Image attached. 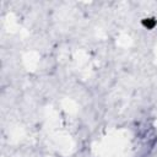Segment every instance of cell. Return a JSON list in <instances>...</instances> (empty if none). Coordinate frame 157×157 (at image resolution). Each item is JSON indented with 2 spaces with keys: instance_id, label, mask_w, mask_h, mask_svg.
<instances>
[{
  "instance_id": "6da1fadb",
  "label": "cell",
  "mask_w": 157,
  "mask_h": 157,
  "mask_svg": "<svg viewBox=\"0 0 157 157\" xmlns=\"http://www.w3.org/2000/svg\"><path fill=\"white\" fill-rule=\"evenodd\" d=\"M144 25H145L147 28H152V27L156 25V21H153V20H151V18H146V20L144 21Z\"/></svg>"
}]
</instances>
